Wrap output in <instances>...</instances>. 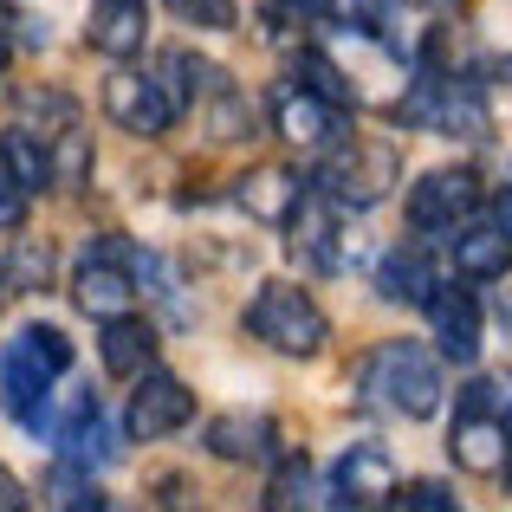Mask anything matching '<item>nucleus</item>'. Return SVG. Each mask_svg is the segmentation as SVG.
I'll use <instances>...</instances> for the list:
<instances>
[{
    "label": "nucleus",
    "instance_id": "1",
    "mask_svg": "<svg viewBox=\"0 0 512 512\" xmlns=\"http://www.w3.org/2000/svg\"><path fill=\"white\" fill-rule=\"evenodd\" d=\"M357 402L396 415V422H428L448 402V376H441V350L415 344V338H389L376 350H363L357 370H350Z\"/></svg>",
    "mask_w": 512,
    "mask_h": 512
},
{
    "label": "nucleus",
    "instance_id": "2",
    "mask_svg": "<svg viewBox=\"0 0 512 512\" xmlns=\"http://www.w3.org/2000/svg\"><path fill=\"white\" fill-rule=\"evenodd\" d=\"M72 370V338L59 325H20L0 344V409L26 435H52V402Z\"/></svg>",
    "mask_w": 512,
    "mask_h": 512
},
{
    "label": "nucleus",
    "instance_id": "3",
    "mask_svg": "<svg viewBox=\"0 0 512 512\" xmlns=\"http://www.w3.org/2000/svg\"><path fill=\"white\" fill-rule=\"evenodd\" d=\"M318 46L338 59V72H344V85H350V104L396 117V104L409 98L415 59H402V52L389 46L376 26H357V20H331V26H318Z\"/></svg>",
    "mask_w": 512,
    "mask_h": 512
},
{
    "label": "nucleus",
    "instance_id": "4",
    "mask_svg": "<svg viewBox=\"0 0 512 512\" xmlns=\"http://www.w3.org/2000/svg\"><path fill=\"white\" fill-rule=\"evenodd\" d=\"M150 273V253L130 234H91L72 260V305L85 318H117L137 312V286Z\"/></svg>",
    "mask_w": 512,
    "mask_h": 512
},
{
    "label": "nucleus",
    "instance_id": "5",
    "mask_svg": "<svg viewBox=\"0 0 512 512\" xmlns=\"http://www.w3.org/2000/svg\"><path fill=\"white\" fill-rule=\"evenodd\" d=\"M240 331H247L253 344L279 350V357H299V363H312L318 350L331 344V318L318 312V299L305 286H292V279H266L247 299V312H240Z\"/></svg>",
    "mask_w": 512,
    "mask_h": 512
},
{
    "label": "nucleus",
    "instance_id": "6",
    "mask_svg": "<svg viewBox=\"0 0 512 512\" xmlns=\"http://www.w3.org/2000/svg\"><path fill=\"white\" fill-rule=\"evenodd\" d=\"M402 182V150L389 137H338L312 169V188L338 208H376Z\"/></svg>",
    "mask_w": 512,
    "mask_h": 512
},
{
    "label": "nucleus",
    "instance_id": "7",
    "mask_svg": "<svg viewBox=\"0 0 512 512\" xmlns=\"http://www.w3.org/2000/svg\"><path fill=\"white\" fill-rule=\"evenodd\" d=\"M266 117H273V130L292 143V150H331L338 137H350V104L312 91L299 72H286L273 91H266Z\"/></svg>",
    "mask_w": 512,
    "mask_h": 512
},
{
    "label": "nucleus",
    "instance_id": "8",
    "mask_svg": "<svg viewBox=\"0 0 512 512\" xmlns=\"http://www.w3.org/2000/svg\"><path fill=\"white\" fill-rule=\"evenodd\" d=\"M104 117H111L124 137H143V143H156L163 130L175 124V98H169V85H163V72H143V65H117L111 78H104Z\"/></svg>",
    "mask_w": 512,
    "mask_h": 512
},
{
    "label": "nucleus",
    "instance_id": "9",
    "mask_svg": "<svg viewBox=\"0 0 512 512\" xmlns=\"http://www.w3.org/2000/svg\"><path fill=\"white\" fill-rule=\"evenodd\" d=\"M286 240L299 253V266H312V273H350L357 266V234H344V208L331 195H318V188L286 221Z\"/></svg>",
    "mask_w": 512,
    "mask_h": 512
},
{
    "label": "nucleus",
    "instance_id": "10",
    "mask_svg": "<svg viewBox=\"0 0 512 512\" xmlns=\"http://www.w3.org/2000/svg\"><path fill=\"white\" fill-rule=\"evenodd\" d=\"M474 208H480V175L474 169H428L422 182H409V201H402L409 227L428 240H448Z\"/></svg>",
    "mask_w": 512,
    "mask_h": 512
},
{
    "label": "nucleus",
    "instance_id": "11",
    "mask_svg": "<svg viewBox=\"0 0 512 512\" xmlns=\"http://www.w3.org/2000/svg\"><path fill=\"white\" fill-rule=\"evenodd\" d=\"M195 422V389L182 383V376H169V370H143L137 376V389H130V409H124V435L130 441H163L175 435V428H188Z\"/></svg>",
    "mask_w": 512,
    "mask_h": 512
},
{
    "label": "nucleus",
    "instance_id": "12",
    "mask_svg": "<svg viewBox=\"0 0 512 512\" xmlns=\"http://www.w3.org/2000/svg\"><path fill=\"white\" fill-rule=\"evenodd\" d=\"M331 506H350V512H370V506H389L396 500V454L383 441H350L331 467V487H325Z\"/></svg>",
    "mask_w": 512,
    "mask_h": 512
},
{
    "label": "nucleus",
    "instance_id": "13",
    "mask_svg": "<svg viewBox=\"0 0 512 512\" xmlns=\"http://www.w3.org/2000/svg\"><path fill=\"white\" fill-rule=\"evenodd\" d=\"M422 312H428V331H435V350H441V357L461 363V370H467V363H480V344H487V338H480V305H474V292H467V286H435Z\"/></svg>",
    "mask_w": 512,
    "mask_h": 512
},
{
    "label": "nucleus",
    "instance_id": "14",
    "mask_svg": "<svg viewBox=\"0 0 512 512\" xmlns=\"http://www.w3.org/2000/svg\"><path fill=\"white\" fill-rule=\"evenodd\" d=\"M506 454H512V422L500 415H480V409H454V428H448V461L461 474H506Z\"/></svg>",
    "mask_w": 512,
    "mask_h": 512
},
{
    "label": "nucleus",
    "instance_id": "15",
    "mask_svg": "<svg viewBox=\"0 0 512 512\" xmlns=\"http://www.w3.org/2000/svg\"><path fill=\"white\" fill-rule=\"evenodd\" d=\"M143 39H150V0H91L85 7V46L98 59L124 65L143 52Z\"/></svg>",
    "mask_w": 512,
    "mask_h": 512
},
{
    "label": "nucleus",
    "instance_id": "16",
    "mask_svg": "<svg viewBox=\"0 0 512 512\" xmlns=\"http://www.w3.org/2000/svg\"><path fill=\"white\" fill-rule=\"evenodd\" d=\"M448 260H454V279L493 286V279L512 273V234L500 221H474V214H467V221L448 234Z\"/></svg>",
    "mask_w": 512,
    "mask_h": 512
},
{
    "label": "nucleus",
    "instance_id": "17",
    "mask_svg": "<svg viewBox=\"0 0 512 512\" xmlns=\"http://www.w3.org/2000/svg\"><path fill=\"white\" fill-rule=\"evenodd\" d=\"M201 448L214 454V461H234V467H260V461H273L279 454V422L273 415H214L208 428H201Z\"/></svg>",
    "mask_w": 512,
    "mask_h": 512
},
{
    "label": "nucleus",
    "instance_id": "18",
    "mask_svg": "<svg viewBox=\"0 0 512 512\" xmlns=\"http://www.w3.org/2000/svg\"><path fill=\"white\" fill-rule=\"evenodd\" d=\"M312 195V188H305V175H292V169H247L234 182V201L240 208H247V221H260V227H286L292 214H299V201Z\"/></svg>",
    "mask_w": 512,
    "mask_h": 512
},
{
    "label": "nucleus",
    "instance_id": "19",
    "mask_svg": "<svg viewBox=\"0 0 512 512\" xmlns=\"http://www.w3.org/2000/svg\"><path fill=\"white\" fill-rule=\"evenodd\" d=\"M98 357L111 376H130L137 383L143 370L156 363V325L137 312H117V318H98Z\"/></svg>",
    "mask_w": 512,
    "mask_h": 512
},
{
    "label": "nucleus",
    "instance_id": "20",
    "mask_svg": "<svg viewBox=\"0 0 512 512\" xmlns=\"http://www.w3.org/2000/svg\"><path fill=\"white\" fill-rule=\"evenodd\" d=\"M435 266H428V253L415 247H389L383 260H376V299L383 305H428V292H435Z\"/></svg>",
    "mask_w": 512,
    "mask_h": 512
},
{
    "label": "nucleus",
    "instance_id": "21",
    "mask_svg": "<svg viewBox=\"0 0 512 512\" xmlns=\"http://www.w3.org/2000/svg\"><path fill=\"white\" fill-rule=\"evenodd\" d=\"M435 137H461V143H487L493 117H487V98L474 91V78H448L441 85V104H435Z\"/></svg>",
    "mask_w": 512,
    "mask_h": 512
},
{
    "label": "nucleus",
    "instance_id": "22",
    "mask_svg": "<svg viewBox=\"0 0 512 512\" xmlns=\"http://www.w3.org/2000/svg\"><path fill=\"white\" fill-rule=\"evenodd\" d=\"M0 163L20 175L26 195H46V188L59 182V169H52V143L39 137L33 124H7V130H0Z\"/></svg>",
    "mask_w": 512,
    "mask_h": 512
},
{
    "label": "nucleus",
    "instance_id": "23",
    "mask_svg": "<svg viewBox=\"0 0 512 512\" xmlns=\"http://www.w3.org/2000/svg\"><path fill=\"white\" fill-rule=\"evenodd\" d=\"M52 247L33 234H20L7 253H0V299H26V292H46L52 286Z\"/></svg>",
    "mask_w": 512,
    "mask_h": 512
},
{
    "label": "nucleus",
    "instance_id": "24",
    "mask_svg": "<svg viewBox=\"0 0 512 512\" xmlns=\"http://www.w3.org/2000/svg\"><path fill=\"white\" fill-rule=\"evenodd\" d=\"M156 72H163V85H169L175 111H195V104H201V98L214 91V78H221V65H214V59H201V52H188V46H163V59H156Z\"/></svg>",
    "mask_w": 512,
    "mask_h": 512
},
{
    "label": "nucleus",
    "instance_id": "25",
    "mask_svg": "<svg viewBox=\"0 0 512 512\" xmlns=\"http://www.w3.org/2000/svg\"><path fill=\"white\" fill-rule=\"evenodd\" d=\"M201 111V124H208V137L214 143H240V137H253V104H247V91L234 85V78H214V91L195 104Z\"/></svg>",
    "mask_w": 512,
    "mask_h": 512
},
{
    "label": "nucleus",
    "instance_id": "26",
    "mask_svg": "<svg viewBox=\"0 0 512 512\" xmlns=\"http://www.w3.org/2000/svg\"><path fill=\"white\" fill-rule=\"evenodd\" d=\"M46 506H65V512H104V506H111V493L91 480V467L59 461V467L46 474Z\"/></svg>",
    "mask_w": 512,
    "mask_h": 512
},
{
    "label": "nucleus",
    "instance_id": "27",
    "mask_svg": "<svg viewBox=\"0 0 512 512\" xmlns=\"http://www.w3.org/2000/svg\"><path fill=\"white\" fill-rule=\"evenodd\" d=\"M338 20V0H266L260 26L266 39H286V33H318V26Z\"/></svg>",
    "mask_w": 512,
    "mask_h": 512
},
{
    "label": "nucleus",
    "instance_id": "28",
    "mask_svg": "<svg viewBox=\"0 0 512 512\" xmlns=\"http://www.w3.org/2000/svg\"><path fill=\"white\" fill-rule=\"evenodd\" d=\"M260 506L266 512H292V506H318V480H312V461H279V474L266 480V493H260Z\"/></svg>",
    "mask_w": 512,
    "mask_h": 512
},
{
    "label": "nucleus",
    "instance_id": "29",
    "mask_svg": "<svg viewBox=\"0 0 512 512\" xmlns=\"http://www.w3.org/2000/svg\"><path fill=\"white\" fill-rule=\"evenodd\" d=\"M454 409H480V415L512 422V376H474V383L454 396Z\"/></svg>",
    "mask_w": 512,
    "mask_h": 512
},
{
    "label": "nucleus",
    "instance_id": "30",
    "mask_svg": "<svg viewBox=\"0 0 512 512\" xmlns=\"http://www.w3.org/2000/svg\"><path fill=\"white\" fill-rule=\"evenodd\" d=\"M169 13L182 26H201V33H234V26H240L234 0H169Z\"/></svg>",
    "mask_w": 512,
    "mask_h": 512
},
{
    "label": "nucleus",
    "instance_id": "31",
    "mask_svg": "<svg viewBox=\"0 0 512 512\" xmlns=\"http://www.w3.org/2000/svg\"><path fill=\"white\" fill-rule=\"evenodd\" d=\"M389 506H409V512H454L461 506V493L448 487V480H396V500Z\"/></svg>",
    "mask_w": 512,
    "mask_h": 512
},
{
    "label": "nucleus",
    "instance_id": "32",
    "mask_svg": "<svg viewBox=\"0 0 512 512\" xmlns=\"http://www.w3.org/2000/svg\"><path fill=\"white\" fill-rule=\"evenodd\" d=\"M26 214H33V195L20 188V175L0 163V234H20V227H26Z\"/></svg>",
    "mask_w": 512,
    "mask_h": 512
},
{
    "label": "nucleus",
    "instance_id": "33",
    "mask_svg": "<svg viewBox=\"0 0 512 512\" xmlns=\"http://www.w3.org/2000/svg\"><path fill=\"white\" fill-rule=\"evenodd\" d=\"M26 506H33V487H26V480L0 461V512H26Z\"/></svg>",
    "mask_w": 512,
    "mask_h": 512
},
{
    "label": "nucleus",
    "instance_id": "34",
    "mask_svg": "<svg viewBox=\"0 0 512 512\" xmlns=\"http://www.w3.org/2000/svg\"><path fill=\"white\" fill-rule=\"evenodd\" d=\"M389 0H338V20H357V26H383Z\"/></svg>",
    "mask_w": 512,
    "mask_h": 512
},
{
    "label": "nucleus",
    "instance_id": "35",
    "mask_svg": "<svg viewBox=\"0 0 512 512\" xmlns=\"http://www.w3.org/2000/svg\"><path fill=\"white\" fill-rule=\"evenodd\" d=\"M156 487H163V493H156L163 506H182V500H188V480H182V474H163Z\"/></svg>",
    "mask_w": 512,
    "mask_h": 512
},
{
    "label": "nucleus",
    "instance_id": "36",
    "mask_svg": "<svg viewBox=\"0 0 512 512\" xmlns=\"http://www.w3.org/2000/svg\"><path fill=\"white\" fill-rule=\"evenodd\" d=\"M20 26H26V33H20V39H26V46H46V39H52V26H46V13H26V20H20Z\"/></svg>",
    "mask_w": 512,
    "mask_h": 512
},
{
    "label": "nucleus",
    "instance_id": "37",
    "mask_svg": "<svg viewBox=\"0 0 512 512\" xmlns=\"http://www.w3.org/2000/svg\"><path fill=\"white\" fill-rule=\"evenodd\" d=\"M493 221H500L506 234H512V188H500V195H493Z\"/></svg>",
    "mask_w": 512,
    "mask_h": 512
},
{
    "label": "nucleus",
    "instance_id": "38",
    "mask_svg": "<svg viewBox=\"0 0 512 512\" xmlns=\"http://www.w3.org/2000/svg\"><path fill=\"white\" fill-rule=\"evenodd\" d=\"M396 7H415V13H454L461 0H396Z\"/></svg>",
    "mask_w": 512,
    "mask_h": 512
},
{
    "label": "nucleus",
    "instance_id": "39",
    "mask_svg": "<svg viewBox=\"0 0 512 512\" xmlns=\"http://www.w3.org/2000/svg\"><path fill=\"white\" fill-rule=\"evenodd\" d=\"M13 65V33H7V20H0V72Z\"/></svg>",
    "mask_w": 512,
    "mask_h": 512
},
{
    "label": "nucleus",
    "instance_id": "40",
    "mask_svg": "<svg viewBox=\"0 0 512 512\" xmlns=\"http://www.w3.org/2000/svg\"><path fill=\"white\" fill-rule=\"evenodd\" d=\"M487 72H493V78H500V85H512V59H493V65H487Z\"/></svg>",
    "mask_w": 512,
    "mask_h": 512
},
{
    "label": "nucleus",
    "instance_id": "41",
    "mask_svg": "<svg viewBox=\"0 0 512 512\" xmlns=\"http://www.w3.org/2000/svg\"><path fill=\"white\" fill-rule=\"evenodd\" d=\"M500 325H512V292H506V299H500Z\"/></svg>",
    "mask_w": 512,
    "mask_h": 512
},
{
    "label": "nucleus",
    "instance_id": "42",
    "mask_svg": "<svg viewBox=\"0 0 512 512\" xmlns=\"http://www.w3.org/2000/svg\"><path fill=\"white\" fill-rule=\"evenodd\" d=\"M506 487H512V454H506Z\"/></svg>",
    "mask_w": 512,
    "mask_h": 512
}]
</instances>
